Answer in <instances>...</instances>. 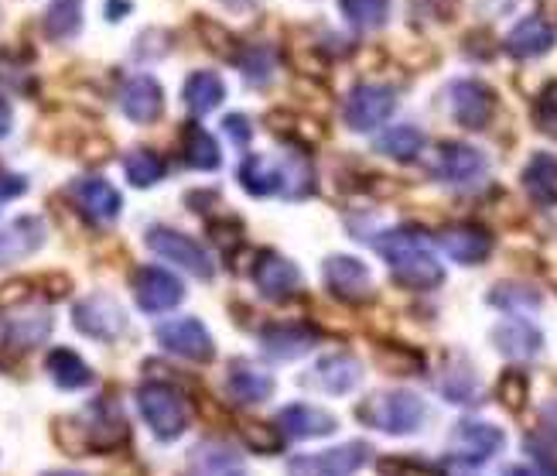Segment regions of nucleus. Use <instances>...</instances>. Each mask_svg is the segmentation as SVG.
Here are the masks:
<instances>
[{"label":"nucleus","mask_w":557,"mask_h":476,"mask_svg":"<svg viewBox=\"0 0 557 476\" xmlns=\"http://www.w3.org/2000/svg\"><path fill=\"white\" fill-rule=\"evenodd\" d=\"M373 247L380 251V257L394 268V278L407 289H434L442 284L445 271L438 265V257L431 254L428 236H421L418 230H391L380 233Z\"/></svg>","instance_id":"f257e3e1"},{"label":"nucleus","mask_w":557,"mask_h":476,"mask_svg":"<svg viewBox=\"0 0 557 476\" xmlns=\"http://www.w3.org/2000/svg\"><path fill=\"white\" fill-rule=\"evenodd\" d=\"M424 415H428L424 401L410 391H383V394H373L370 401L359 404V418L380 428V432H391V436L418 432Z\"/></svg>","instance_id":"f03ea898"},{"label":"nucleus","mask_w":557,"mask_h":476,"mask_svg":"<svg viewBox=\"0 0 557 476\" xmlns=\"http://www.w3.org/2000/svg\"><path fill=\"white\" fill-rule=\"evenodd\" d=\"M137 408L144 418H148L151 432L164 442L178 439L188 428V408H185L182 394L164 385H144L137 391Z\"/></svg>","instance_id":"7ed1b4c3"},{"label":"nucleus","mask_w":557,"mask_h":476,"mask_svg":"<svg viewBox=\"0 0 557 476\" xmlns=\"http://www.w3.org/2000/svg\"><path fill=\"white\" fill-rule=\"evenodd\" d=\"M394 107H397V93L391 86L362 83V86H356L349 93L343 117H346V124L352 131H373L394 113Z\"/></svg>","instance_id":"20e7f679"},{"label":"nucleus","mask_w":557,"mask_h":476,"mask_svg":"<svg viewBox=\"0 0 557 476\" xmlns=\"http://www.w3.org/2000/svg\"><path fill=\"white\" fill-rule=\"evenodd\" d=\"M499 449H503V432L490 422H458L451 439H448L451 460L455 463H469V466L493 460Z\"/></svg>","instance_id":"39448f33"},{"label":"nucleus","mask_w":557,"mask_h":476,"mask_svg":"<svg viewBox=\"0 0 557 476\" xmlns=\"http://www.w3.org/2000/svg\"><path fill=\"white\" fill-rule=\"evenodd\" d=\"M148 247L161 257H168L172 265L185 268L188 274H196V278H212V260L209 254L191 241V236L178 233V230H168V227H151L148 230Z\"/></svg>","instance_id":"423d86ee"},{"label":"nucleus","mask_w":557,"mask_h":476,"mask_svg":"<svg viewBox=\"0 0 557 476\" xmlns=\"http://www.w3.org/2000/svg\"><path fill=\"white\" fill-rule=\"evenodd\" d=\"M72 322H76L79 332H86V337L92 340H116L120 332L127 329V316L124 308H120V302H113L110 295H89L83 298L76 308H72Z\"/></svg>","instance_id":"0eeeda50"},{"label":"nucleus","mask_w":557,"mask_h":476,"mask_svg":"<svg viewBox=\"0 0 557 476\" xmlns=\"http://www.w3.org/2000/svg\"><path fill=\"white\" fill-rule=\"evenodd\" d=\"M154 337L168 353L185 356V361H196V364L212 361V353H215L209 329L199 319H172V322L158 326Z\"/></svg>","instance_id":"6e6552de"},{"label":"nucleus","mask_w":557,"mask_h":476,"mask_svg":"<svg viewBox=\"0 0 557 476\" xmlns=\"http://www.w3.org/2000/svg\"><path fill=\"white\" fill-rule=\"evenodd\" d=\"M448 103H451V117L462 127H486L490 117H493V107H496V97L490 86H482L479 80H458L451 89H448Z\"/></svg>","instance_id":"1a4fd4ad"},{"label":"nucleus","mask_w":557,"mask_h":476,"mask_svg":"<svg viewBox=\"0 0 557 476\" xmlns=\"http://www.w3.org/2000/svg\"><path fill=\"white\" fill-rule=\"evenodd\" d=\"M367 446L362 442H349V446H338L329 449L322 456H298L290 460L287 473L290 476H352L362 463H367Z\"/></svg>","instance_id":"9d476101"},{"label":"nucleus","mask_w":557,"mask_h":476,"mask_svg":"<svg viewBox=\"0 0 557 476\" xmlns=\"http://www.w3.org/2000/svg\"><path fill=\"white\" fill-rule=\"evenodd\" d=\"M325 284L332 289V295H338L343 302H367L370 292H373V278H370V268L362 265L356 257H346V254H335L325 260Z\"/></svg>","instance_id":"9b49d317"},{"label":"nucleus","mask_w":557,"mask_h":476,"mask_svg":"<svg viewBox=\"0 0 557 476\" xmlns=\"http://www.w3.org/2000/svg\"><path fill=\"white\" fill-rule=\"evenodd\" d=\"M69 196L76 199V206L86 212V217L92 223H110L120 217V206H124V199H120L116 188L100 179V175H86V179H76L69 185Z\"/></svg>","instance_id":"f8f14e48"},{"label":"nucleus","mask_w":557,"mask_h":476,"mask_svg":"<svg viewBox=\"0 0 557 476\" xmlns=\"http://www.w3.org/2000/svg\"><path fill=\"white\" fill-rule=\"evenodd\" d=\"M185 289L175 274H168L161 268H140L134 274V298L144 313H168L182 302Z\"/></svg>","instance_id":"ddd939ff"},{"label":"nucleus","mask_w":557,"mask_h":476,"mask_svg":"<svg viewBox=\"0 0 557 476\" xmlns=\"http://www.w3.org/2000/svg\"><path fill=\"white\" fill-rule=\"evenodd\" d=\"M434 175L451 185H469L486 175V155L472 145H442L434 158Z\"/></svg>","instance_id":"4468645a"},{"label":"nucleus","mask_w":557,"mask_h":476,"mask_svg":"<svg viewBox=\"0 0 557 476\" xmlns=\"http://www.w3.org/2000/svg\"><path fill=\"white\" fill-rule=\"evenodd\" d=\"M253 278H257V289H260L263 295H268V298H274V302H281V298H287V295H295V292L301 289V274H298V268L290 265L287 257L274 254V251L260 254L257 268H253Z\"/></svg>","instance_id":"2eb2a0df"},{"label":"nucleus","mask_w":557,"mask_h":476,"mask_svg":"<svg viewBox=\"0 0 557 476\" xmlns=\"http://www.w3.org/2000/svg\"><path fill=\"white\" fill-rule=\"evenodd\" d=\"M120 110H124L134 124H154L164 110V93L151 76H137L120 89Z\"/></svg>","instance_id":"dca6fc26"},{"label":"nucleus","mask_w":557,"mask_h":476,"mask_svg":"<svg viewBox=\"0 0 557 476\" xmlns=\"http://www.w3.org/2000/svg\"><path fill=\"white\" fill-rule=\"evenodd\" d=\"M45 244V223L38 217H17L14 223L0 227V268L35 254Z\"/></svg>","instance_id":"f3484780"},{"label":"nucleus","mask_w":557,"mask_h":476,"mask_svg":"<svg viewBox=\"0 0 557 476\" xmlns=\"http://www.w3.org/2000/svg\"><path fill=\"white\" fill-rule=\"evenodd\" d=\"M239 185H244L250 196H274L281 188H287V196L295 193V185H290V169H281V164H274L263 155H253L239 164Z\"/></svg>","instance_id":"a211bd4d"},{"label":"nucleus","mask_w":557,"mask_h":476,"mask_svg":"<svg viewBox=\"0 0 557 476\" xmlns=\"http://www.w3.org/2000/svg\"><path fill=\"white\" fill-rule=\"evenodd\" d=\"M554 41H557V32L547 25V17L530 14L517 21L510 35H506V52L517 59H530V56H544L547 49H554Z\"/></svg>","instance_id":"6ab92c4d"},{"label":"nucleus","mask_w":557,"mask_h":476,"mask_svg":"<svg viewBox=\"0 0 557 476\" xmlns=\"http://www.w3.org/2000/svg\"><path fill=\"white\" fill-rule=\"evenodd\" d=\"M314 343H319V332L308 329V326H268L260 332V346L268 356H274V361H295V356L314 350Z\"/></svg>","instance_id":"aec40b11"},{"label":"nucleus","mask_w":557,"mask_h":476,"mask_svg":"<svg viewBox=\"0 0 557 476\" xmlns=\"http://www.w3.org/2000/svg\"><path fill=\"white\" fill-rule=\"evenodd\" d=\"M438 244L448 257L458 260V265H479V260L490 257L493 236L479 227H451V230H442Z\"/></svg>","instance_id":"412c9836"},{"label":"nucleus","mask_w":557,"mask_h":476,"mask_svg":"<svg viewBox=\"0 0 557 476\" xmlns=\"http://www.w3.org/2000/svg\"><path fill=\"white\" fill-rule=\"evenodd\" d=\"M277 425H281V432L290 439H314V436L335 432L338 422L329 412L314 408V404H287V408L277 415Z\"/></svg>","instance_id":"4be33fe9"},{"label":"nucleus","mask_w":557,"mask_h":476,"mask_svg":"<svg viewBox=\"0 0 557 476\" xmlns=\"http://www.w3.org/2000/svg\"><path fill=\"white\" fill-rule=\"evenodd\" d=\"M314 380H319V388L329 391V394H346L359 385L362 377V367L356 356H346V353H332V356H322L319 364H314Z\"/></svg>","instance_id":"5701e85b"},{"label":"nucleus","mask_w":557,"mask_h":476,"mask_svg":"<svg viewBox=\"0 0 557 476\" xmlns=\"http://www.w3.org/2000/svg\"><path fill=\"white\" fill-rule=\"evenodd\" d=\"M188 466H191V476H244V463L236 460V452L215 442H202L191 449Z\"/></svg>","instance_id":"b1692460"},{"label":"nucleus","mask_w":557,"mask_h":476,"mask_svg":"<svg viewBox=\"0 0 557 476\" xmlns=\"http://www.w3.org/2000/svg\"><path fill=\"white\" fill-rule=\"evenodd\" d=\"M493 343L499 353L513 356V361H527V356H534L541 350V332L530 326V322H503L493 329Z\"/></svg>","instance_id":"393cba45"},{"label":"nucleus","mask_w":557,"mask_h":476,"mask_svg":"<svg viewBox=\"0 0 557 476\" xmlns=\"http://www.w3.org/2000/svg\"><path fill=\"white\" fill-rule=\"evenodd\" d=\"M226 385H230V394L236 401H244V404H257V401H268L274 394V377L271 374H263L250 364H233L230 367V377H226Z\"/></svg>","instance_id":"a878e982"},{"label":"nucleus","mask_w":557,"mask_h":476,"mask_svg":"<svg viewBox=\"0 0 557 476\" xmlns=\"http://www.w3.org/2000/svg\"><path fill=\"white\" fill-rule=\"evenodd\" d=\"M523 188H527L534 203L554 206L557 203V158L554 155H534V158H530V164L523 169Z\"/></svg>","instance_id":"bb28decb"},{"label":"nucleus","mask_w":557,"mask_h":476,"mask_svg":"<svg viewBox=\"0 0 557 476\" xmlns=\"http://www.w3.org/2000/svg\"><path fill=\"white\" fill-rule=\"evenodd\" d=\"M45 367H48V374H52L55 385L65 388V391H79V388L92 385V370L86 367L83 356L72 353V350H52V353H48Z\"/></svg>","instance_id":"cd10ccee"},{"label":"nucleus","mask_w":557,"mask_h":476,"mask_svg":"<svg viewBox=\"0 0 557 476\" xmlns=\"http://www.w3.org/2000/svg\"><path fill=\"white\" fill-rule=\"evenodd\" d=\"M182 158L188 169H202V172H212V169H220V145H215V137L202 127H185V141H182Z\"/></svg>","instance_id":"c85d7f7f"},{"label":"nucleus","mask_w":557,"mask_h":476,"mask_svg":"<svg viewBox=\"0 0 557 476\" xmlns=\"http://www.w3.org/2000/svg\"><path fill=\"white\" fill-rule=\"evenodd\" d=\"M226 97V86L215 73H191L185 83V103L191 113H209L223 103Z\"/></svg>","instance_id":"c756f323"},{"label":"nucleus","mask_w":557,"mask_h":476,"mask_svg":"<svg viewBox=\"0 0 557 476\" xmlns=\"http://www.w3.org/2000/svg\"><path fill=\"white\" fill-rule=\"evenodd\" d=\"M338 11L352 28L373 32L391 21V0H338Z\"/></svg>","instance_id":"7c9ffc66"},{"label":"nucleus","mask_w":557,"mask_h":476,"mask_svg":"<svg viewBox=\"0 0 557 476\" xmlns=\"http://www.w3.org/2000/svg\"><path fill=\"white\" fill-rule=\"evenodd\" d=\"M376 148L386 155V158H394V161H414L424 148V134L418 127H391L380 141H376Z\"/></svg>","instance_id":"2f4dec72"},{"label":"nucleus","mask_w":557,"mask_h":476,"mask_svg":"<svg viewBox=\"0 0 557 476\" xmlns=\"http://www.w3.org/2000/svg\"><path fill=\"white\" fill-rule=\"evenodd\" d=\"M83 25V0H52V8L45 14V32L52 38L76 35Z\"/></svg>","instance_id":"473e14b6"},{"label":"nucleus","mask_w":557,"mask_h":476,"mask_svg":"<svg viewBox=\"0 0 557 476\" xmlns=\"http://www.w3.org/2000/svg\"><path fill=\"white\" fill-rule=\"evenodd\" d=\"M124 172H127L131 185L148 188V185H154V182L164 175V164H161V158H158L154 151L137 148V151H131V155L124 158Z\"/></svg>","instance_id":"72a5a7b5"},{"label":"nucleus","mask_w":557,"mask_h":476,"mask_svg":"<svg viewBox=\"0 0 557 476\" xmlns=\"http://www.w3.org/2000/svg\"><path fill=\"white\" fill-rule=\"evenodd\" d=\"M490 302L496 308H510V313H520V308H537L541 305V292L527 289V284H496L490 292Z\"/></svg>","instance_id":"f704fd0d"},{"label":"nucleus","mask_w":557,"mask_h":476,"mask_svg":"<svg viewBox=\"0 0 557 476\" xmlns=\"http://www.w3.org/2000/svg\"><path fill=\"white\" fill-rule=\"evenodd\" d=\"M239 439L257 452H277L281 449V436L274 432V428L263 425V422H253V418H239Z\"/></svg>","instance_id":"c9c22d12"},{"label":"nucleus","mask_w":557,"mask_h":476,"mask_svg":"<svg viewBox=\"0 0 557 476\" xmlns=\"http://www.w3.org/2000/svg\"><path fill=\"white\" fill-rule=\"evenodd\" d=\"M534 121L544 134L557 137V80L547 83L537 97V110H534Z\"/></svg>","instance_id":"e433bc0d"},{"label":"nucleus","mask_w":557,"mask_h":476,"mask_svg":"<svg viewBox=\"0 0 557 476\" xmlns=\"http://www.w3.org/2000/svg\"><path fill=\"white\" fill-rule=\"evenodd\" d=\"M499 401L510 412H520L523 404H527V377L520 370H506L499 377Z\"/></svg>","instance_id":"4c0bfd02"},{"label":"nucleus","mask_w":557,"mask_h":476,"mask_svg":"<svg viewBox=\"0 0 557 476\" xmlns=\"http://www.w3.org/2000/svg\"><path fill=\"white\" fill-rule=\"evenodd\" d=\"M48 326H52V319H48V316H35V319L14 322V326L8 329V340H11V343H21V346H35L38 340L48 337Z\"/></svg>","instance_id":"58836bf2"},{"label":"nucleus","mask_w":557,"mask_h":476,"mask_svg":"<svg viewBox=\"0 0 557 476\" xmlns=\"http://www.w3.org/2000/svg\"><path fill=\"white\" fill-rule=\"evenodd\" d=\"M442 391H445V398H451V401H472V398H475V377H472L466 367H455L451 377L442 380Z\"/></svg>","instance_id":"ea45409f"},{"label":"nucleus","mask_w":557,"mask_h":476,"mask_svg":"<svg viewBox=\"0 0 557 476\" xmlns=\"http://www.w3.org/2000/svg\"><path fill=\"white\" fill-rule=\"evenodd\" d=\"M530 452L541 460V466L547 469V473H554L557 476V439H547V436H530Z\"/></svg>","instance_id":"a19ab883"},{"label":"nucleus","mask_w":557,"mask_h":476,"mask_svg":"<svg viewBox=\"0 0 557 476\" xmlns=\"http://www.w3.org/2000/svg\"><path fill=\"white\" fill-rule=\"evenodd\" d=\"M380 469L394 476H442L438 469H431L428 463H418V460H383Z\"/></svg>","instance_id":"79ce46f5"},{"label":"nucleus","mask_w":557,"mask_h":476,"mask_svg":"<svg viewBox=\"0 0 557 476\" xmlns=\"http://www.w3.org/2000/svg\"><path fill=\"white\" fill-rule=\"evenodd\" d=\"M223 127H226V134L236 141V145H247V141H250V121L244 113H230L223 121Z\"/></svg>","instance_id":"37998d69"},{"label":"nucleus","mask_w":557,"mask_h":476,"mask_svg":"<svg viewBox=\"0 0 557 476\" xmlns=\"http://www.w3.org/2000/svg\"><path fill=\"white\" fill-rule=\"evenodd\" d=\"M202 38H206V45L209 49H215V52H230V41H226V32L220 28V25H212V21H202Z\"/></svg>","instance_id":"c03bdc74"},{"label":"nucleus","mask_w":557,"mask_h":476,"mask_svg":"<svg viewBox=\"0 0 557 476\" xmlns=\"http://www.w3.org/2000/svg\"><path fill=\"white\" fill-rule=\"evenodd\" d=\"M32 295V284L28 281H8L4 289H0V305H14V302H24Z\"/></svg>","instance_id":"a18cd8bd"},{"label":"nucleus","mask_w":557,"mask_h":476,"mask_svg":"<svg viewBox=\"0 0 557 476\" xmlns=\"http://www.w3.org/2000/svg\"><path fill=\"white\" fill-rule=\"evenodd\" d=\"M24 193V179L21 175H0V199H14Z\"/></svg>","instance_id":"49530a36"},{"label":"nucleus","mask_w":557,"mask_h":476,"mask_svg":"<svg viewBox=\"0 0 557 476\" xmlns=\"http://www.w3.org/2000/svg\"><path fill=\"white\" fill-rule=\"evenodd\" d=\"M69 292V278H62V274H48V295L52 298H62Z\"/></svg>","instance_id":"de8ad7c7"},{"label":"nucleus","mask_w":557,"mask_h":476,"mask_svg":"<svg viewBox=\"0 0 557 476\" xmlns=\"http://www.w3.org/2000/svg\"><path fill=\"white\" fill-rule=\"evenodd\" d=\"M11 121H14V117H11V107H8L4 97H0V137H4V134L11 131Z\"/></svg>","instance_id":"09e8293b"},{"label":"nucleus","mask_w":557,"mask_h":476,"mask_svg":"<svg viewBox=\"0 0 557 476\" xmlns=\"http://www.w3.org/2000/svg\"><path fill=\"white\" fill-rule=\"evenodd\" d=\"M226 8H236V11H244V8H253L257 0H223Z\"/></svg>","instance_id":"8fccbe9b"},{"label":"nucleus","mask_w":557,"mask_h":476,"mask_svg":"<svg viewBox=\"0 0 557 476\" xmlns=\"http://www.w3.org/2000/svg\"><path fill=\"white\" fill-rule=\"evenodd\" d=\"M506 476H537V473L527 469V466H510V469H506Z\"/></svg>","instance_id":"3c124183"},{"label":"nucleus","mask_w":557,"mask_h":476,"mask_svg":"<svg viewBox=\"0 0 557 476\" xmlns=\"http://www.w3.org/2000/svg\"><path fill=\"white\" fill-rule=\"evenodd\" d=\"M45 476H86V473H45Z\"/></svg>","instance_id":"603ef678"}]
</instances>
